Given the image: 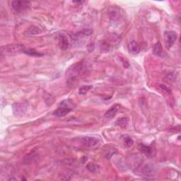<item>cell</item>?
<instances>
[{"label": "cell", "mask_w": 181, "mask_h": 181, "mask_svg": "<svg viewBox=\"0 0 181 181\" xmlns=\"http://www.w3.org/2000/svg\"><path fill=\"white\" fill-rule=\"evenodd\" d=\"M25 47L22 44H12L2 48V54L4 53H16L23 52Z\"/></svg>", "instance_id": "6da1fadb"}, {"label": "cell", "mask_w": 181, "mask_h": 181, "mask_svg": "<svg viewBox=\"0 0 181 181\" xmlns=\"http://www.w3.org/2000/svg\"><path fill=\"white\" fill-rule=\"evenodd\" d=\"M164 38L166 40V45L168 50L172 47L177 39V33L175 31H167L164 34Z\"/></svg>", "instance_id": "7a4b0ae2"}, {"label": "cell", "mask_w": 181, "mask_h": 181, "mask_svg": "<svg viewBox=\"0 0 181 181\" xmlns=\"http://www.w3.org/2000/svg\"><path fill=\"white\" fill-rule=\"evenodd\" d=\"M11 6L15 11H21L28 9L31 6V2L26 1H13L11 2Z\"/></svg>", "instance_id": "3957f363"}, {"label": "cell", "mask_w": 181, "mask_h": 181, "mask_svg": "<svg viewBox=\"0 0 181 181\" xmlns=\"http://www.w3.org/2000/svg\"><path fill=\"white\" fill-rule=\"evenodd\" d=\"M27 110V105L26 103H15L13 105V112L14 116H22L24 115Z\"/></svg>", "instance_id": "277c9868"}, {"label": "cell", "mask_w": 181, "mask_h": 181, "mask_svg": "<svg viewBox=\"0 0 181 181\" xmlns=\"http://www.w3.org/2000/svg\"><path fill=\"white\" fill-rule=\"evenodd\" d=\"M82 143L83 145L86 147H93L99 143V139L94 137H85L82 138Z\"/></svg>", "instance_id": "5b68a950"}, {"label": "cell", "mask_w": 181, "mask_h": 181, "mask_svg": "<svg viewBox=\"0 0 181 181\" xmlns=\"http://www.w3.org/2000/svg\"><path fill=\"white\" fill-rule=\"evenodd\" d=\"M58 44L60 48L63 50H67L69 48V43L67 37L65 35H59L58 36Z\"/></svg>", "instance_id": "8992f818"}, {"label": "cell", "mask_w": 181, "mask_h": 181, "mask_svg": "<svg viewBox=\"0 0 181 181\" xmlns=\"http://www.w3.org/2000/svg\"><path fill=\"white\" fill-rule=\"evenodd\" d=\"M71 111H72V109H71L70 107H60L53 112V116H55V117H64L65 116H67L68 113H69Z\"/></svg>", "instance_id": "52a82bcc"}, {"label": "cell", "mask_w": 181, "mask_h": 181, "mask_svg": "<svg viewBox=\"0 0 181 181\" xmlns=\"http://www.w3.org/2000/svg\"><path fill=\"white\" fill-rule=\"evenodd\" d=\"M128 50L129 53L133 54V55H137L140 52V47L135 41H132L128 44Z\"/></svg>", "instance_id": "ba28073f"}, {"label": "cell", "mask_w": 181, "mask_h": 181, "mask_svg": "<svg viewBox=\"0 0 181 181\" xmlns=\"http://www.w3.org/2000/svg\"><path fill=\"white\" fill-rule=\"evenodd\" d=\"M120 108V106L119 105H114L112 106L111 108H110L108 111H107L106 114H105V117L108 119H111L112 117H114L116 116V115L117 113V112L118 111V110Z\"/></svg>", "instance_id": "9c48e42d"}, {"label": "cell", "mask_w": 181, "mask_h": 181, "mask_svg": "<svg viewBox=\"0 0 181 181\" xmlns=\"http://www.w3.org/2000/svg\"><path fill=\"white\" fill-rule=\"evenodd\" d=\"M152 53L154 55L156 56H158V57H161L163 54V48L162 45H161V43L160 42L156 43L152 48Z\"/></svg>", "instance_id": "30bf717a"}, {"label": "cell", "mask_w": 181, "mask_h": 181, "mask_svg": "<svg viewBox=\"0 0 181 181\" xmlns=\"http://www.w3.org/2000/svg\"><path fill=\"white\" fill-rule=\"evenodd\" d=\"M138 148L141 152H142L144 154H145L147 156H151V154H152V150H151V148L150 146H146L144 144H139L138 145Z\"/></svg>", "instance_id": "8fae6325"}, {"label": "cell", "mask_w": 181, "mask_h": 181, "mask_svg": "<svg viewBox=\"0 0 181 181\" xmlns=\"http://www.w3.org/2000/svg\"><path fill=\"white\" fill-rule=\"evenodd\" d=\"M23 53H24L28 55L33 56V57H41V56H43V54L39 53L36 50H33V49H31V48H28V49L25 48V50H23Z\"/></svg>", "instance_id": "7c38bea8"}, {"label": "cell", "mask_w": 181, "mask_h": 181, "mask_svg": "<svg viewBox=\"0 0 181 181\" xmlns=\"http://www.w3.org/2000/svg\"><path fill=\"white\" fill-rule=\"evenodd\" d=\"M92 30L90 28H84L82 31H81L79 33L76 34V37H80V36H89L91 35Z\"/></svg>", "instance_id": "4fadbf2b"}, {"label": "cell", "mask_w": 181, "mask_h": 181, "mask_svg": "<svg viewBox=\"0 0 181 181\" xmlns=\"http://www.w3.org/2000/svg\"><path fill=\"white\" fill-rule=\"evenodd\" d=\"M128 123V117H122V118H120L116 121V124L118 125L121 128H125L127 124Z\"/></svg>", "instance_id": "5bb4252c"}, {"label": "cell", "mask_w": 181, "mask_h": 181, "mask_svg": "<svg viewBox=\"0 0 181 181\" xmlns=\"http://www.w3.org/2000/svg\"><path fill=\"white\" fill-rule=\"evenodd\" d=\"M39 33H40V29H39L38 27L36 26H31L28 28V31H27V33L28 35L30 36H33V35H37Z\"/></svg>", "instance_id": "9a60e30c"}, {"label": "cell", "mask_w": 181, "mask_h": 181, "mask_svg": "<svg viewBox=\"0 0 181 181\" xmlns=\"http://www.w3.org/2000/svg\"><path fill=\"white\" fill-rule=\"evenodd\" d=\"M93 88L92 86L88 85V86H84L81 87L79 90V94L80 95H85L86 94L89 90H90Z\"/></svg>", "instance_id": "2e32d148"}, {"label": "cell", "mask_w": 181, "mask_h": 181, "mask_svg": "<svg viewBox=\"0 0 181 181\" xmlns=\"http://www.w3.org/2000/svg\"><path fill=\"white\" fill-rule=\"evenodd\" d=\"M86 168L89 171H90V172L96 173V171L99 170V166L96 165V164H95V163H89V164H87Z\"/></svg>", "instance_id": "e0dca14e"}, {"label": "cell", "mask_w": 181, "mask_h": 181, "mask_svg": "<svg viewBox=\"0 0 181 181\" xmlns=\"http://www.w3.org/2000/svg\"><path fill=\"white\" fill-rule=\"evenodd\" d=\"M124 144L125 146V147L127 148H130L132 146H133L134 144V141L133 139H132L129 137H126L124 139Z\"/></svg>", "instance_id": "ac0fdd59"}, {"label": "cell", "mask_w": 181, "mask_h": 181, "mask_svg": "<svg viewBox=\"0 0 181 181\" xmlns=\"http://www.w3.org/2000/svg\"><path fill=\"white\" fill-rule=\"evenodd\" d=\"M160 88L162 90H165V91H166L167 93H168V94H171V91H170V90L168 89V88L166 86H165V85H163V84H161L160 85Z\"/></svg>", "instance_id": "d6986e66"}]
</instances>
